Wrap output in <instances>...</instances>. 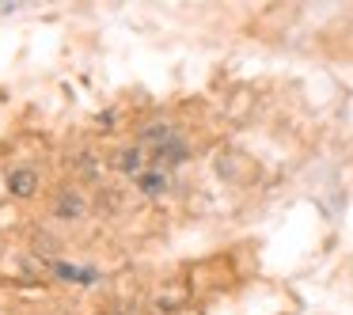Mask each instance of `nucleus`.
<instances>
[{"label":"nucleus","mask_w":353,"mask_h":315,"mask_svg":"<svg viewBox=\"0 0 353 315\" xmlns=\"http://www.w3.org/2000/svg\"><path fill=\"white\" fill-rule=\"evenodd\" d=\"M137 186L145 194H163L168 190V179H163V171H145V175H137Z\"/></svg>","instance_id":"39448f33"},{"label":"nucleus","mask_w":353,"mask_h":315,"mask_svg":"<svg viewBox=\"0 0 353 315\" xmlns=\"http://www.w3.org/2000/svg\"><path fill=\"white\" fill-rule=\"evenodd\" d=\"M8 190L16 194V198H34V190H39V175H34L31 167H19L8 175Z\"/></svg>","instance_id":"f257e3e1"},{"label":"nucleus","mask_w":353,"mask_h":315,"mask_svg":"<svg viewBox=\"0 0 353 315\" xmlns=\"http://www.w3.org/2000/svg\"><path fill=\"white\" fill-rule=\"evenodd\" d=\"M57 216H65V221H72V216H84V198L72 190H65L61 198H57Z\"/></svg>","instance_id":"20e7f679"},{"label":"nucleus","mask_w":353,"mask_h":315,"mask_svg":"<svg viewBox=\"0 0 353 315\" xmlns=\"http://www.w3.org/2000/svg\"><path fill=\"white\" fill-rule=\"evenodd\" d=\"M183 160H186L183 141H168V145L156 148V163H160V167H171V163H183Z\"/></svg>","instance_id":"f03ea898"},{"label":"nucleus","mask_w":353,"mask_h":315,"mask_svg":"<svg viewBox=\"0 0 353 315\" xmlns=\"http://www.w3.org/2000/svg\"><path fill=\"white\" fill-rule=\"evenodd\" d=\"M54 274L65 277V281H95V270H77V266H65V262H54Z\"/></svg>","instance_id":"423d86ee"},{"label":"nucleus","mask_w":353,"mask_h":315,"mask_svg":"<svg viewBox=\"0 0 353 315\" xmlns=\"http://www.w3.org/2000/svg\"><path fill=\"white\" fill-rule=\"evenodd\" d=\"M118 167H122L125 175H145V152H141V148H122V152H118Z\"/></svg>","instance_id":"7ed1b4c3"}]
</instances>
